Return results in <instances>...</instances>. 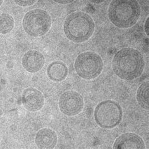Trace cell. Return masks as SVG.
Masks as SVG:
<instances>
[{
  "mask_svg": "<svg viewBox=\"0 0 149 149\" xmlns=\"http://www.w3.org/2000/svg\"><path fill=\"white\" fill-rule=\"evenodd\" d=\"M57 3L61 4V5H66V4H69L74 2L75 0H53Z\"/></svg>",
  "mask_w": 149,
  "mask_h": 149,
  "instance_id": "16",
  "label": "cell"
},
{
  "mask_svg": "<svg viewBox=\"0 0 149 149\" xmlns=\"http://www.w3.org/2000/svg\"><path fill=\"white\" fill-rule=\"evenodd\" d=\"M25 32L32 37H41L47 33L52 25V18L47 11L34 9L27 12L23 18Z\"/></svg>",
  "mask_w": 149,
  "mask_h": 149,
  "instance_id": "5",
  "label": "cell"
},
{
  "mask_svg": "<svg viewBox=\"0 0 149 149\" xmlns=\"http://www.w3.org/2000/svg\"><path fill=\"white\" fill-rule=\"evenodd\" d=\"M96 123L105 129H111L118 126L123 118L121 106L113 100H105L97 104L94 112Z\"/></svg>",
  "mask_w": 149,
  "mask_h": 149,
  "instance_id": "4",
  "label": "cell"
},
{
  "mask_svg": "<svg viewBox=\"0 0 149 149\" xmlns=\"http://www.w3.org/2000/svg\"><path fill=\"white\" fill-rule=\"evenodd\" d=\"M140 15L141 8L136 0H112L108 8L109 20L120 29L136 24Z\"/></svg>",
  "mask_w": 149,
  "mask_h": 149,
  "instance_id": "2",
  "label": "cell"
},
{
  "mask_svg": "<svg viewBox=\"0 0 149 149\" xmlns=\"http://www.w3.org/2000/svg\"><path fill=\"white\" fill-rule=\"evenodd\" d=\"M89 2L95 3V4H100L105 1L106 0H88Z\"/></svg>",
  "mask_w": 149,
  "mask_h": 149,
  "instance_id": "18",
  "label": "cell"
},
{
  "mask_svg": "<svg viewBox=\"0 0 149 149\" xmlns=\"http://www.w3.org/2000/svg\"><path fill=\"white\" fill-rule=\"evenodd\" d=\"M113 148L116 149H144V141L141 136L134 133H125L116 139Z\"/></svg>",
  "mask_w": 149,
  "mask_h": 149,
  "instance_id": "10",
  "label": "cell"
},
{
  "mask_svg": "<svg viewBox=\"0 0 149 149\" xmlns=\"http://www.w3.org/2000/svg\"><path fill=\"white\" fill-rule=\"evenodd\" d=\"M3 3V0H0V6H1Z\"/></svg>",
  "mask_w": 149,
  "mask_h": 149,
  "instance_id": "20",
  "label": "cell"
},
{
  "mask_svg": "<svg viewBox=\"0 0 149 149\" xmlns=\"http://www.w3.org/2000/svg\"><path fill=\"white\" fill-rule=\"evenodd\" d=\"M148 17L147 18L146 22H145V25H144V30L145 32H146V35L148 36L149 35V29H148Z\"/></svg>",
  "mask_w": 149,
  "mask_h": 149,
  "instance_id": "17",
  "label": "cell"
},
{
  "mask_svg": "<svg viewBox=\"0 0 149 149\" xmlns=\"http://www.w3.org/2000/svg\"><path fill=\"white\" fill-rule=\"evenodd\" d=\"M58 107L64 115L76 116L79 114L84 108L83 97L76 91H67L61 95L58 100Z\"/></svg>",
  "mask_w": 149,
  "mask_h": 149,
  "instance_id": "7",
  "label": "cell"
},
{
  "mask_svg": "<svg viewBox=\"0 0 149 149\" xmlns=\"http://www.w3.org/2000/svg\"><path fill=\"white\" fill-rule=\"evenodd\" d=\"M47 74L51 81L61 82L68 76V68L63 62L55 61L49 65L47 69Z\"/></svg>",
  "mask_w": 149,
  "mask_h": 149,
  "instance_id": "12",
  "label": "cell"
},
{
  "mask_svg": "<svg viewBox=\"0 0 149 149\" xmlns=\"http://www.w3.org/2000/svg\"><path fill=\"white\" fill-rule=\"evenodd\" d=\"M103 59L100 55L89 51L79 54L74 62L77 75L86 80L98 77L103 69Z\"/></svg>",
  "mask_w": 149,
  "mask_h": 149,
  "instance_id": "6",
  "label": "cell"
},
{
  "mask_svg": "<svg viewBox=\"0 0 149 149\" xmlns=\"http://www.w3.org/2000/svg\"><path fill=\"white\" fill-rule=\"evenodd\" d=\"M37 0H14L15 3L18 6L23 7H28L33 5Z\"/></svg>",
  "mask_w": 149,
  "mask_h": 149,
  "instance_id": "15",
  "label": "cell"
},
{
  "mask_svg": "<svg viewBox=\"0 0 149 149\" xmlns=\"http://www.w3.org/2000/svg\"><path fill=\"white\" fill-rule=\"evenodd\" d=\"M58 141L56 132L50 128H42L35 136V142L39 148L50 149L57 146Z\"/></svg>",
  "mask_w": 149,
  "mask_h": 149,
  "instance_id": "11",
  "label": "cell"
},
{
  "mask_svg": "<svg viewBox=\"0 0 149 149\" xmlns=\"http://www.w3.org/2000/svg\"><path fill=\"white\" fill-rule=\"evenodd\" d=\"M148 81H146L141 84L136 91V100L142 108L148 110L149 107L148 100Z\"/></svg>",
  "mask_w": 149,
  "mask_h": 149,
  "instance_id": "13",
  "label": "cell"
},
{
  "mask_svg": "<svg viewBox=\"0 0 149 149\" xmlns=\"http://www.w3.org/2000/svg\"><path fill=\"white\" fill-rule=\"evenodd\" d=\"M15 26L13 17L8 13L0 14V33L8 34L11 32Z\"/></svg>",
  "mask_w": 149,
  "mask_h": 149,
  "instance_id": "14",
  "label": "cell"
},
{
  "mask_svg": "<svg viewBox=\"0 0 149 149\" xmlns=\"http://www.w3.org/2000/svg\"><path fill=\"white\" fill-rule=\"evenodd\" d=\"M45 57L40 52L31 50L23 55L22 65L26 71L30 73L37 72L44 68Z\"/></svg>",
  "mask_w": 149,
  "mask_h": 149,
  "instance_id": "9",
  "label": "cell"
},
{
  "mask_svg": "<svg viewBox=\"0 0 149 149\" xmlns=\"http://www.w3.org/2000/svg\"><path fill=\"white\" fill-rule=\"evenodd\" d=\"M22 101L24 107L30 111L40 110L44 105V96L42 93L34 88H28L23 91Z\"/></svg>",
  "mask_w": 149,
  "mask_h": 149,
  "instance_id": "8",
  "label": "cell"
},
{
  "mask_svg": "<svg viewBox=\"0 0 149 149\" xmlns=\"http://www.w3.org/2000/svg\"><path fill=\"white\" fill-rule=\"evenodd\" d=\"M3 115V111L1 110V109H0V116H1Z\"/></svg>",
  "mask_w": 149,
  "mask_h": 149,
  "instance_id": "19",
  "label": "cell"
},
{
  "mask_svg": "<svg viewBox=\"0 0 149 149\" xmlns=\"http://www.w3.org/2000/svg\"><path fill=\"white\" fill-rule=\"evenodd\" d=\"M95 29V23L87 13L77 11L69 15L64 23L65 37L74 43H83L91 37Z\"/></svg>",
  "mask_w": 149,
  "mask_h": 149,
  "instance_id": "3",
  "label": "cell"
},
{
  "mask_svg": "<svg viewBox=\"0 0 149 149\" xmlns=\"http://www.w3.org/2000/svg\"><path fill=\"white\" fill-rule=\"evenodd\" d=\"M145 60L142 54L133 48L121 49L115 54L112 68L120 79L132 81L139 77L143 71Z\"/></svg>",
  "mask_w": 149,
  "mask_h": 149,
  "instance_id": "1",
  "label": "cell"
}]
</instances>
